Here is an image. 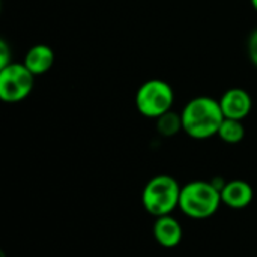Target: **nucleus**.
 I'll list each match as a JSON object with an SVG mask.
<instances>
[{
    "label": "nucleus",
    "instance_id": "9",
    "mask_svg": "<svg viewBox=\"0 0 257 257\" xmlns=\"http://www.w3.org/2000/svg\"><path fill=\"white\" fill-rule=\"evenodd\" d=\"M23 63L35 77L44 75L45 72H48L51 69L53 63H54V53H53L51 47H48L45 44H36L27 50Z\"/></svg>",
    "mask_w": 257,
    "mask_h": 257
},
{
    "label": "nucleus",
    "instance_id": "4",
    "mask_svg": "<svg viewBox=\"0 0 257 257\" xmlns=\"http://www.w3.org/2000/svg\"><path fill=\"white\" fill-rule=\"evenodd\" d=\"M173 101L175 93L172 86L158 78L145 81L136 93V107L139 113L149 119H158L170 111Z\"/></svg>",
    "mask_w": 257,
    "mask_h": 257
},
{
    "label": "nucleus",
    "instance_id": "14",
    "mask_svg": "<svg viewBox=\"0 0 257 257\" xmlns=\"http://www.w3.org/2000/svg\"><path fill=\"white\" fill-rule=\"evenodd\" d=\"M251 5H253V8L257 11V0H251Z\"/></svg>",
    "mask_w": 257,
    "mask_h": 257
},
{
    "label": "nucleus",
    "instance_id": "6",
    "mask_svg": "<svg viewBox=\"0 0 257 257\" xmlns=\"http://www.w3.org/2000/svg\"><path fill=\"white\" fill-rule=\"evenodd\" d=\"M220 105L226 119L244 120L253 108V99L247 90L241 87H233L224 92L220 99Z\"/></svg>",
    "mask_w": 257,
    "mask_h": 257
},
{
    "label": "nucleus",
    "instance_id": "3",
    "mask_svg": "<svg viewBox=\"0 0 257 257\" xmlns=\"http://www.w3.org/2000/svg\"><path fill=\"white\" fill-rule=\"evenodd\" d=\"M181 185L170 175H157L151 178L142 191V205L152 217L170 215L179 208Z\"/></svg>",
    "mask_w": 257,
    "mask_h": 257
},
{
    "label": "nucleus",
    "instance_id": "13",
    "mask_svg": "<svg viewBox=\"0 0 257 257\" xmlns=\"http://www.w3.org/2000/svg\"><path fill=\"white\" fill-rule=\"evenodd\" d=\"M9 63H12L9 45L6 44V41H0V68L8 66Z\"/></svg>",
    "mask_w": 257,
    "mask_h": 257
},
{
    "label": "nucleus",
    "instance_id": "12",
    "mask_svg": "<svg viewBox=\"0 0 257 257\" xmlns=\"http://www.w3.org/2000/svg\"><path fill=\"white\" fill-rule=\"evenodd\" d=\"M247 48H248V56H250V60L254 63L257 66V29L250 35V38H248V45H247Z\"/></svg>",
    "mask_w": 257,
    "mask_h": 257
},
{
    "label": "nucleus",
    "instance_id": "8",
    "mask_svg": "<svg viewBox=\"0 0 257 257\" xmlns=\"http://www.w3.org/2000/svg\"><path fill=\"white\" fill-rule=\"evenodd\" d=\"M220 193H221L223 205L232 209H244L250 206V203L254 199L253 187L242 179H233L226 182V185L221 188Z\"/></svg>",
    "mask_w": 257,
    "mask_h": 257
},
{
    "label": "nucleus",
    "instance_id": "7",
    "mask_svg": "<svg viewBox=\"0 0 257 257\" xmlns=\"http://www.w3.org/2000/svg\"><path fill=\"white\" fill-rule=\"evenodd\" d=\"M152 235L157 244L163 248H176L182 238H184V229L181 223L170 214L157 217L155 223L152 226Z\"/></svg>",
    "mask_w": 257,
    "mask_h": 257
},
{
    "label": "nucleus",
    "instance_id": "10",
    "mask_svg": "<svg viewBox=\"0 0 257 257\" xmlns=\"http://www.w3.org/2000/svg\"><path fill=\"white\" fill-rule=\"evenodd\" d=\"M217 136L224 143H229V145H236V143L242 142L244 137H245V128H244L242 120L226 119L224 117V120H223V123H221Z\"/></svg>",
    "mask_w": 257,
    "mask_h": 257
},
{
    "label": "nucleus",
    "instance_id": "2",
    "mask_svg": "<svg viewBox=\"0 0 257 257\" xmlns=\"http://www.w3.org/2000/svg\"><path fill=\"white\" fill-rule=\"evenodd\" d=\"M221 205V193L211 181H191L181 188L179 209L188 218H211Z\"/></svg>",
    "mask_w": 257,
    "mask_h": 257
},
{
    "label": "nucleus",
    "instance_id": "11",
    "mask_svg": "<svg viewBox=\"0 0 257 257\" xmlns=\"http://www.w3.org/2000/svg\"><path fill=\"white\" fill-rule=\"evenodd\" d=\"M157 120V131L163 137H173L182 130V117L181 114L175 111H167L163 116H160Z\"/></svg>",
    "mask_w": 257,
    "mask_h": 257
},
{
    "label": "nucleus",
    "instance_id": "5",
    "mask_svg": "<svg viewBox=\"0 0 257 257\" xmlns=\"http://www.w3.org/2000/svg\"><path fill=\"white\" fill-rule=\"evenodd\" d=\"M35 75L24 63H9L0 68V98L5 102H20L26 99L33 89Z\"/></svg>",
    "mask_w": 257,
    "mask_h": 257
},
{
    "label": "nucleus",
    "instance_id": "1",
    "mask_svg": "<svg viewBox=\"0 0 257 257\" xmlns=\"http://www.w3.org/2000/svg\"><path fill=\"white\" fill-rule=\"evenodd\" d=\"M181 117L182 131L194 140H206L217 136L224 120L220 101L211 96H197L188 101Z\"/></svg>",
    "mask_w": 257,
    "mask_h": 257
}]
</instances>
